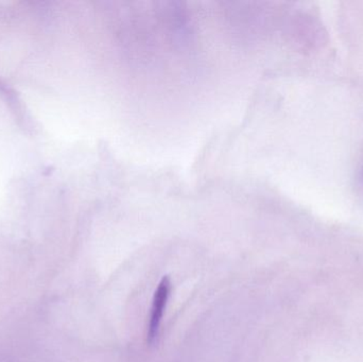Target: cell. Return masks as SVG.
I'll return each mask as SVG.
<instances>
[{"label": "cell", "mask_w": 363, "mask_h": 362, "mask_svg": "<svg viewBox=\"0 0 363 362\" xmlns=\"http://www.w3.org/2000/svg\"><path fill=\"white\" fill-rule=\"evenodd\" d=\"M172 291V282L168 276H164L161 283L155 290L153 297L152 307H151L150 322L148 329V341L153 344L159 337L160 329H161L162 320H163L164 312L169 299Z\"/></svg>", "instance_id": "1"}]
</instances>
